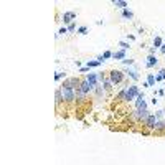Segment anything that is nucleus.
Returning <instances> with one entry per match:
<instances>
[{
    "instance_id": "26",
    "label": "nucleus",
    "mask_w": 165,
    "mask_h": 165,
    "mask_svg": "<svg viewBox=\"0 0 165 165\" xmlns=\"http://www.w3.org/2000/svg\"><path fill=\"white\" fill-rule=\"evenodd\" d=\"M101 56H103V60H109V58H112V51H109V50H106V51H104V53L101 55Z\"/></svg>"
},
{
    "instance_id": "11",
    "label": "nucleus",
    "mask_w": 165,
    "mask_h": 165,
    "mask_svg": "<svg viewBox=\"0 0 165 165\" xmlns=\"http://www.w3.org/2000/svg\"><path fill=\"white\" fill-rule=\"evenodd\" d=\"M157 65H159V60H157V56H155V55H148V56H147V61H145V66L150 70V68H155Z\"/></svg>"
},
{
    "instance_id": "6",
    "label": "nucleus",
    "mask_w": 165,
    "mask_h": 165,
    "mask_svg": "<svg viewBox=\"0 0 165 165\" xmlns=\"http://www.w3.org/2000/svg\"><path fill=\"white\" fill-rule=\"evenodd\" d=\"M154 136H164L165 134V119H159L155 124V129L152 132Z\"/></svg>"
},
{
    "instance_id": "21",
    "label": "nucleus",
    "mask_w": 165,
    "mask_h": 165,
    "mask_svg": "<svg viewBox=\"0 0 165 165\" xmlns=\"http://www.w3.org/2000/svg\"><path fill=\"white\" fill-rule=\"evenodd\" d=\"M61 79H63V81H65V79H66V74H65V71H56V73H55V81H61Z\"/></svg>"
},
{
    "instance_id": "24",
    "label": "nucleus",
    "mask_w": 165,
    "mask_h": 165,
    "mask_svg": "<svg viewBox=\"0 0 165 165\" xmlns=\"http://www.w3.org/2000/svg\"><path fill=\"white\" fill-rule=\"evenodd\" d=\"M101 65H103V63H99L98 60H93V61H88L86 63V66L89 68V70H91V68H98V66H101Z\"/></svg>"
},
{
    "instance_id": "13",
    "label": "nucleus",
    "mask_w": 165,
    "mask_h": 165,
    "mask_svg": "<svg viewBox=\"0 0 165 165\" xmlns=\"http://www.w3.org/2000/svg\"><path fill=\"white\" fill-rule=\"evenodd\" d=\"M86 99H88V94H84V93L78 88V89H76V104H84Z\"/></svg>"
},
{
    "instance_id": "14",
    "label": "nucleus",
    "mask_w": 165,
    "mask_h": 165,
    "mask_svg": "<svg viewBox=\"0 0 165 165\" xmlns=\"http://www.w3.org/2000/svg\"><path fill=\"white\" fill-rule=\"evenodd\" d=\"M126 76H129L131 79H134V81H139V71L137 70H134V68H129L127 71H126Z\"/></svg>"
},
{
    "instance_id": "16",
    "label": "nucleus",
    "mask_w": 165,
    "mask_h": 165,
    "mask_svg": "<svg viewBox=\"0 0 165 165\" xmlns=\"http://www.w3.org/2000/svg\"><path fill=\"white\" fill-rule=\"evenodd\" d=\"M101 86H103V88H104V91L107 93V91H111V89H112V86H114V84H112V81H111L109 78H106L103 82H101Z\"/></svg>"
},
{
    "instance_id": "9",
    "label": "nucleus",
    "mask_w": 165,
    "mask_h": 165,
    "mask_svg": "<svg viewBox=\"0 0 165 165\" xmlns=\"http://www.w3.org/2000/svg\"><path fill=\"white\" fill-rule=\"evenodd\" d=\"M74 18H76V12H65L63 13V23L70 27L71 23H74Z\"/></svg>"
},
{
    "instance_id": "31",
    "label": "nucleus",
    "mask_w": 165,
    "mask_h": 165,
    "mask_svg": "<svg viewBox=\"0 0 165 165\" xmlns=\"http://www.w3.org/2000/svg\"><path fill=\"white\" fill-rule=\"evenodd\" d=\"M74 30H78V28H76V23H71L70 27H68V32H70V33H73Z\"/></svg>"
},
{
    "instance_id": "4",
    "label": "nucleus",
    "mask_w": 165,
    "mask_h": 165,
    "mask_svg": "<svg viewBox=\"0 0 165 165\" xmlns=\"http://www.w3.org/2000/svg\"><path fill=\"white\" fill-rule=\"evenodd\" d=\"M107 78L112 81V84L114 86H117V84H121V82H124V79H126V73L121 70H111L109 73H107Z\"/></svg>"
},
{
    "instance_id": "19",
    "label": "nucleus",
    "mask_w": 165,
    "mask_h": 165,
    "mask_svg": "<svg viewBox=\"0 0 165 165\" xmlns=\"http://www.w3.org/2000/svg\"><path fill=\"white\" fill-rule=\"evenodd\" d=\"M122 18H126V20H132V18H134V12L129 10V8L122 10Z\"/></svg>"
},
{
    "instance_id": "28",
    "label": "nucleus",
    "mask_w": 165,
    "mask_h": 165,
    "mask_svg": "<svg viewBox=\"0 0 165 165\" xmlns=\"http://www.w3.org/2000/svg\"><path fill=\"white\" fill-rule=\"evenodd\" d=\"M65 33H68V27H61V28L58 30V33H56V38L60 37V35H65Z\"/></svg>"
},
{
    "instance_id": "33",
    "label": "nucleus",
    "mask_w": 165,
    "mask_h": 165,
    "mask_svg": "<svg viewBox=\"0 0 165 165\" xmlns=\"http://www.w3.org/2000/svg\"><path fill=\"white\" fill-rule=\"evenodd\" d=\"M127 40L129 41H134V40H136V35H127Z\"/></svg>"
},
{
    "instance_id": "35",
    "label": "nucleus",
    "mask_w": 165,
    "mask_h": 165,
    "mask_svg": "<svg viewBox=\"0 0 165 165\" xmlns=\"http://www.w3.org/2000/svg\"><path fill=\"white\" fill-rule=\"evenodd\" d=\"M157 94H159V96H164L165 91H164V89H159V91H157Z\"/></svg>"
},
{
    "instance_id": "12",
    "label": "nucleus",
    "mask_w": 165,
    "mask_h": 165,
    "mask_svg": "<svg viewBox=\"0 0 165 165\" xmlns=\"http://www.w3.org/2000/svg\"><path fill=\"white\" fill-rule=\"evenodd\" d=\"M84 79H86V81L89 82V84H91L93 88H96V86H98V81H99L98 74H94V73H88V74H86V78H84Z\"/></svg>"
},
{
    "instance_id": "5",
    "label": "nucleus",
    "mask_w": 165,
    "mask_h": 165,
    "mask_svg": "<svg viewBox=\"0 0 165 165\" xmlns=\"http://www.w3.org/2000/svg\"><path fill=\"white\" fill-rule=\"evenodd\" d=\"M79 84H81V79L73 76V78H66L65 81L61 82V88H68V89H78Z\"/></svg>"
},
{
    "instance_id": "17",
    "label": "nucleus",
    "mask_w": 165,
    "mask_h": 165,
    "mask_svg": "<svg viewBox=\"0 0 165 165\" xmlns=\"http://www.w3.org/2000/svg\"><path fill=\"white\" fill-rule=\"evenodd\" d=\"M116 101H117V103H124V101H126V88H122V89L116 94Z\"/></svg>"
},
{
    "instance_id": "29",
    "label": "nucleus",
    "mask_w": 165,
    "mask_h": 165,
    "mask_svg": "<svg viewBox=\"0 0 165 165\" xmlns=\"http://www.w3.org/2000/svg\"><path fill=\"white\" fill-rule=\"evenodd\" d=\"M76 32H78L79 35H86V33H88V27H78Z\"/></svg>"
},
{
    "instance_id": "36",
    "label": "nucleus",
    "mask_w": 165,
    "mask_h": 165,
    "mask_svg": "<svg viewBox=\"0 0 165 165\" xmlns=\"http://www.w3.org/2000/svg\"><path fill=\"white\" fill-rule=\"evenodd\" d=\"M160 53H162V55H165V45H162V48H160Z\"/></svg>"
},
{
    "instance_id": "1",
    "label": "nucleus",
    "mask_w": 165,
    "mask_h": 165,
    "mask_svg": "<svg viewBox=\"0 0 165 165\" xmlns=\"http://www.w3.org/2000/svg\"><path fill=\"white\" fill-rule=\"evenodd\" d=\"M148 116H150V112H148L147 109H134V111L131 112V119L137 124H144Z\"/></svg>"
},
{
    "instance_id": "20",
    "label": "nucleus",
    "mask_w": 165,
    "mask_h": 165,
    "mask_svg": "<svg viewBox=\"0 0 165 165\" xmlns=\"http://www.w3.org/2000/svg\"><path fill=\"white\" fill-rule=\"evenodd\" d=\"M94 94L98 96V98H103V96L106 94V91H104V88L101 86V84H98V86L94 88Z\"/></svg>"
},
{
    "instance_id": "15",
    "label": "nucleus",
    "mask_w": 165,
    "mask_h": 165,
    "mask_svg": "<svg viewBox=\"0 0 165 165\" xmlns=\"http://www.w3.org/2000/svg\"><path fill=\"white\" fill-rule=\"evenodd\" d=\"M114 7H117V8H121V10H126V8L129 7V4L126 2V0H112L111 2Z\"/></svg>"
},
{
    "instance_id": "10",
    "label": "nucleus",
    "mask_w": 165,
    "mask_h": 165,
    "mask_svg": "<svg viewBox=\"0 0 165 165\" xmlns=\"http://www.w3.org/2000/svg\"><path fill=\"white\" fill-rule=\"evenodd\" d=\"M79 89L84 93V94H89V93H93L94 91V88L91 86L89 82L86 81V79H81V84H79Z\"/></svg>"
},
{
    "instance_id": "32",
    "label": "nucleus",
    "mask_w": 165,
    "mask_h": 165,
    "mask_svg": "<svg viewBox=\"0 0 165 165\" xmlns=\"http://www.w3.org/2000/svg\"><path fill=\"white\" fill-rule=\"evenodd\" d=\"M89 71V68L88 66H82V68H79V73H88Z\"/></svg>"
},
{
    "instance_id": "22",
    "label": "nucleus",
    "mask_w": 165,
    "mask_h": 165,
    "mask_svg": "<svg viewBox=\"0 0 165 165\" xmlns=\"http://www.w3.org/2000/svg\"><path fill=\"white\" fill-rule=\"evenodd\" d=\"M147 82H148V86H150V88H152V86H155L157 79H155V76H154L152 73H148V74H147Z\"/></svg>"
},
{
    "instance_id": "27",
    "label": "nucleus",
    "mask_w": 165,
    "mask_h": 165,
    "mask_svg": "<svg viewBox=\"0 0 165 165\" xmlns=\"http://www.w3.org/2000/svg\"><path fill=\"white\" fill-rule=\"evenodd\" d=\"M119 46H121V48L124 50V51H126V50H129V48H131V45H129L127 41H119Z\"/></svg>"
},
{
    "instance_id": "7",
    "label": "nucleus",
    "mask_w": 165,
    "mask_h": 165,
    "mask_svg": "<svg viewBox=\"0 0 165 165\" xmlns=\"http://www.w3.org/2000/svg\"><path fill=\"white\" fill-rule=\"evenodd\" d=\"M134 104H136V109H147V101H145L144 93H140V94L137 96V99L134 101Z\"/></svg>"
},
{
    "instance_id": "2",
    "label": "nucleus",
    "mask_w": 165,
    "mask_h": 165,
    "mask_svg": "<svg viewBox=\"0 0 165 165\" xmlns=\"http://www.w3.org/2000/svg\"><path fill=\"white\" fill-rule=\"evenodd\" d=\"M139 94H140V89H139L137 84L126 86V101H124V103H132V101H136Z\"/></svg>"
},
{
    "instance_id": "3",
    "label": "nucleus",
    "mask_w": 165,
    "mask_h": 165,
    "mask_svg": "<svg viewBox=\"0 0 165 165\" xmlns=\"http://www.w3.org/2000/svg\"><path fill=\"white\" fill-rule=\"evenodd\" d=\"M60 88H61V86H60ZM61 93H63V101H65V104H68V106L76 104V89L61 88Z\"/></svg>"
},
{
    "instance_id": "18",
    "label": "nucleus",
    "mask_w": 165,
    "mask_h": 165,
    "mask_svg": "<svg viewBox=\"0 0 165 165\" xmlns=\"http://www.w3.org/2000/svg\"><path fill=\"white\" fill-rule=\"evenodd\" d=\"M112 58H114V60H121V61H122V60H126V51H124V50L114 51V53H112Z\"/></svg>"
},
{
    "instance_id": "8",
    "label": "nucleus",
    "mask_w": 165,
    "mask_h": 165,
    "mask_svg": "<svg viewBox=\"0 0 165 165\" xmlns=\"http://www.w3.org/2000/svg\"><path fill=\"white\" fill-rule=\"evenodd\" d=\"M61 104H65V101H63L61 88H56V91H55V106H56V111H60Z\"/></svg>"
},
{
    "instance_id": "23",
    "label": "nucleus",
    "mask_w": 165,
    "mask_h": 165,
    "mask_svg": "<svg viewBox=\"0 0 165 165\" xmlns=\"http://www.w3.org/2000/svg\"><path fill=\"white\" fill-rule=\"evenodd\" d=\"M154 48H155V50H160L162 48V38L160 37L154 38Z\"/></svg>"
},
{
    "instance_id": "34",
    "label": "nucleus",
    "mask_w": 165,
    "mask_h": 165,
    "mask_svg": "<svg viewBox=\"0 0 165 165\" xmlns=\"http://www.w3.org/2000/svg\"><path fill=\"white\" fill-rule=\"evenodd\" d=\"M155 51H157V50L154 48V46H152V48H150V50H148V53H150V55H155Z\"/></svg>"
},
{
    "instance_id": "30",
    "label": "nucleus",
    "mask_w": 165,
    "mask_h": 165,
    "mask_svg": "<svg viewBox=\"0 0 165 165\" xmlns=\"http://www.w3.org/2000/svg\"><path fill=\"white\" fill-rule=\"evenodd\" d=\"M122 65H126V66H132V65H134V60H131V58L127 60V58H126V60H122Z\"/></svg>"
},
{
    "instance_id": "25",
    "label": "nucleus",
    "mask_w": 165,
    "mask_h": 165,
    "mask_svg": "<svg viewBox=\"0 0 165 165\" xmlns=\"http://www.w3.org/2000/svg\"><path fill=\"white\" fill-rule=\"evenodd\" d=\"M155 79H157V81H164V79H165V68L159 71V74L155 76Z\"/></svg>"
},
{
    "instance_id": "37",
    "label": "nucleus",
    "mask_w": 165,
    "mask_h": 165,
    "mask_svg": "<svg viewBox=\"0 0 165 165\" xmlns=\"http://www.w3.org/2000/svg\"><path fill=\"white\" fill-rule=\"evenodd\" d=\"M164 112H165V109H164Z\"/></svg>"
}]
</instances>
